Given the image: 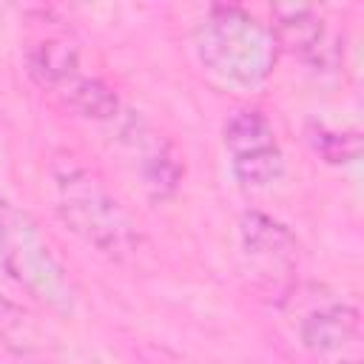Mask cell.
I'll return each instance as SVG.
<instances>
[{
	"label": "cell",
	"instance_id": "6da1fadb",
	"mask_svg": "<svg viewBox=\"0 0 364 364\" xmlns=\"http://www.w3.org/2000/svg\"><path fill=\"white\" fill-rule=\"evenodd\" d=\"M51 185L57 213L71 233L114 262L136 256L142 245L136 222L91 165L74 154H60L51 162Z\"/></svg>",
	"mask_w": 364,
	"mask_h": 364
},
{
	"label": "cell",
	"instance_id": "7a4b0ae2",
	"mask_svg": "<svg viewBox=\"0 0 364 364\" xmlns=\"http://www.w3.org/2000/svg\"><path fill=\"white\" fill-rule=\"evenodd\" d=\"M193 51L213 80L242 91L264 85L282 54L270 26L242 6H210L193 28Z\"/></svg>",
	"mask_w": 364,
	"mask_h": 364
},
{
	"label": "cell",
	"instance_id": "3957f363",
	"mask_svg": "<svg viewBox=\"0 0 364 364\" xmlns=\"http://www.w3.org/2000/svg\"><path fill=\"white\" fill-rule=\"evenodd\" d=\"M46 11L40 14L34 31L26 37V71L54 102L85 119H114L119 114V100L100 77L85 74L80 65V48L74 37L57 26Z\"/></svg>",
	"mask_w": 364,
	"mask_h": 364
},
{
	"label": "cell",
	"instance_id": "277c9868",
	"mask_svg": "<svg viewBox=\"0 0 364 364\" xmlns=\"http://www.w3.org/2000/svg\"><path fill=\"white\" fill-rule=\"evenodd\" d=\"M0 262L6 273L40 304L57 313H74V282L54 253L48 236L26 213L0 196Z\"/></svg>",
	"mask_w": 364,
	"mask_h": 364
},
{
	"label": "cell",
	"instance_id": "5b68a950",
	"mask_svg": "<svg viewBox=\"0 0 364 364\" xmlns=\"http://www.w3.org/2000/svg\"><path fill=\"white\" fill-rule=\"evenodd\" d=\"M239 247L256 293L284 304L299 287V242L279 219L247 210L239 219Z\"/></svg>",
	"mask_w": 364,
	"mask_h": 364
},
{
	"label": "cell",
	"instance_id": "8992f818",
	"mask_svg": "<svg viewBox=\"0 0 364 364\" xmlns=\"http://www.w3.org/2000/svg\"><path fill=\"white\" fill-rule=\"evenodd\" d=\"M222 142L230 159V171L242 188H270L284 173V154L273 122L256 105H242L228 114L222 125Z\"/></svg>",
	"mask_w": 364,
	"mask_h": 364
},
{
	"label": "cell",
	"instance_id": "52a82bcc",
	"mask_svg": "<svg viewBox=\"0 0 364 364\" xmlns=\"http://www.w3.org/2000/svg\"><path fill=\"white\" fill-rule=\"evenodd\" d=\"M270 31L279 51L293 54L316 71H333L341 63V40L321 11L310 6H276Z\"/></svg>",
	"mask_w": 364,
	"mask_h": 364
},
{
	"label": "cell",
	"instance_id": "ba28073f",
	"mask_svg": "<svg viewBox=\"0 0 364 364\" xmlns=\"http://www.w3.org/2000/svg\"><path fill=\"white\" fill-rule=\"evenodd\" d=\"M299 336L318 364H361V316L347 301L327 299L310 307Z\"/></svg>",
	"mask_w": 364,
	"mask_h": 364
},
{
	"label": "cell",
	"instance_id": "9c48e42d",
	"mask_svg": "<svg viewBox=\"0 0 364 364\" xmlns=\"http://www.w3.org/2000/svg\"><path fill=\"white\" fill-rule=\"evenodd\" d=\"M119 136H122L128 159L134 162V171L139 176L142 191L151 199L173 196L179 182H182V171H185L173 145L156 128L142 122L139 117H128Z\"/></svg>",
	"mask_w": 364,
	"mask_h": 364
},
{
	"label": "cell",
	"instance_id": "30bf717a",
	"mask_svg": "<svg viewBox=\"0 0 364 364\" xmlns=\"http://www.w3.org/2000/svg\"><path fill=\"white\" fill-rule=\"evenodd\" d=\"M0 341L9 347L14 358L26 364H46L48 355L46 330L37 324V318L28 310H23L9 299H0Z\"/></svg>",
	"mask_w": 364,
	"mask_h": 364
},
{
	"label": "cell",
	"instance_id": "8fae6325",
	"mask_svg": "<svg viewBox=\"0 0 364 364\" xmlns=\"http://www.w3.org/2000/svg\"><path fill=\"white\" fill-rule=\"evenodd\" d=\"M310 142L327 162H344V159L355 156V151H358L355 134H336V131H327L324 125L310 128Z\"/></svg>",
	"mask_w": 364,
	"mask_h": 364
}]
</instances>
